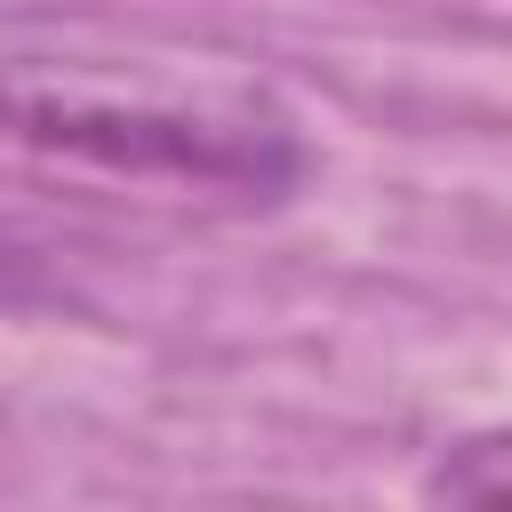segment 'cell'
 <instances>
[{"mask_svg": "<svg viewBox=\"0 0 512 512\" xmlns=\"http://www.w3.org/2000/svg\"><path fill=\"white\" fill-rule=\"evenodd\" d=\"M312 152L280 96L232 72L0 56V184L136 216H272Z\"/></svg>", "mask_w": 512, "mask_h": 512, "instance_id": "6da1fadb", "label": "cell"}, {"mask_svg": "<svg viewBox=\"0 0 512 512\" xmlns=\"http://www.w3.org/2000/svg\"><path fill=\"white\" fill-rule=\"evenodd\" d=\"M424 488H432V496H456V504H496V496H512V432L448 448Z\"/></svg>", "mask_w": 512, "mask_h": 512, "instance_id": "7a4b0ae2", "label": "cell"}]
</instances>
